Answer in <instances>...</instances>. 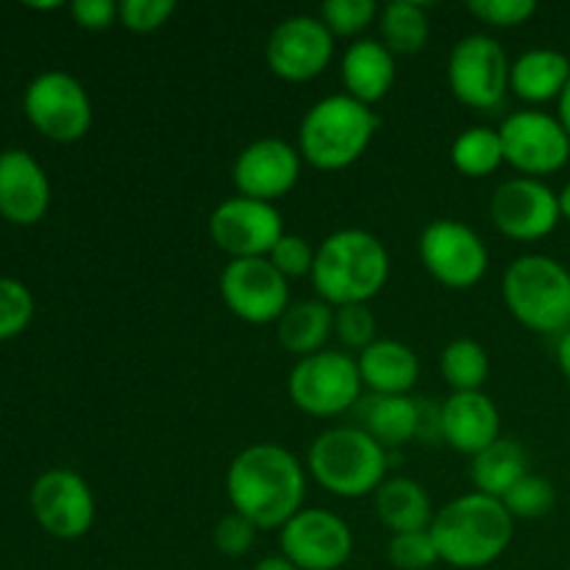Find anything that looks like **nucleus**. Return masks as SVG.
Wrapping results in <instances>:
<instances>
[{
    "label": "nucleus",
    "mask_w": 570,
    "mask_h": 570,
    "mask_svg": "<svg viewBox=\"0 0 570 570\" xmlns=\"http://www.w3.org/2000/svg\"><path fill=\"white\" fill-rule=\"evenodd\" d=\"M557 195H560V215L566 217V220H570V181L562 187V193Z\"/></svg>",
    "instance_id": "nucleus-44"
},
{
    "label": "nucleus",
    "mask_w": 570,
    "mask_h": 570,
    "mask_svg": "<svg viewBox=\"0 0 570 570\" xmlns=\"http://www.w3.org/2000/svg\"><path fill=\"white\" fill-rule=\"evenodd\" d=\"M529 473L527 451L518 440L499 438L493 445L473 456L471 479L476 493L490 495V499H504L512 484Z\"/></svg>",
    "instance_id": "nucleus-26"
},
{
    "label": "nucleus",
    "mask_w": 570,
    "mask_h": 570,
    "mask_svg": "<svg viewBox=\"0 0 570 570\" xmlns=\"http://www.w3.org/2000/svg\"><path fill=\"white\" fill-rule=\"evenodd\" d=\"M395 53L382 39H356L348 45L340 65L345 95L360 104L373 106L387 98L395 83Z\"/></svg>",
    "instance_id": "nucleus-21"
},
{
    "label": "nucleus",
    "mask_w": 570,
    "mask_h": 570,
    "mask_svg": "<svg viewBox=\"0 0 570 570\" xmlns=\"http://www.w3.org/2000/svg\"><path fill=\"white\" fill-rule=\"evenodd\" d=\"M417 254L434 282L449 289H471L490 267L488 245L460 220H432L417 239Z\"/></svg>",
    "instance_id": "nucleus-10"
},
{
    "label": "nucleus",
    "mask_w": 570,
    "mask_h": 570,
    "mask_svg": "<svg viewBox=\"0 0 570 570\" xmlns=\"http://www.w3.org/2000/svg\"><path fill=\"white\" fill-rule=\"evenodd\" d=\"M387 557L399 570H429L440 562L438 546H434V538L429 529L393 534L387 546Z\"/></svg>",
    "instance_id": "nucleus-34"
},
{
    "label": "nucleus",
    "mask_w": 570,
    "mask_h": 570,
    "mask_svg": "<svg viewBox=\"0 0 570 570\" xmlns=\"http://www.w3.org/2000/svg\"><path fill=\"white\" fill-rule=\"evenodd\" d=\"M276 334L282 348L301 360L317 354L334 334V306L321 298L289 304V309L278 317Z\"/></svg>",
    "instance_id": "nucleus-25"
},
{
    "label": "nucleus",
    "mask_w": 570,
    "mask_h": 570,
    "mask_svg": "<svg viewBox=\"0 0 570 570\" xmlns=\"http://www.w3.org/2000/svg\"><path fill=\"white\" fill-rule=\"evenodd\" d=\"M504 161L527 178L551 176L570 159V137L557 117L546 111H515L499 126Z\"/></svg>",
    "instance_id": "nucleus-13"
},
{
    "label": "nucleus",
    "mask_w": 570,
    "mask_h": 570,
    "mask_svg": "<svg viewBox=\"0 0 570 570\" xmlns=\"http://www.w3.org/2000/svg\"><path fill=\"white\" fill-rule=\"evenodd\" d=\"M72 20L87 31H106L115 20H120V3L111 0H76L70 6Z\"/></svg>",
    "instance_id": "nucleus-40"
},
{
    "label": "nucleus",
    "mask_w": 570,
    "mask_h": 570,
    "mask_svg": "<svg viewBox=\"0 0 570 570\" xmlns=\"http://www.w3.org/2000/svg\"><path fill=\"white\" fill-rule=\"evenodd\" d=\"M373 512L393 534L421 532V529L432 527L434 518L432 499H429L426 488L406 476L387 479L373 493Z\"/></svg>",
    "instance_id": "nucleus-24"
},
{
    "label": "nucleus",
    "mask_w": 570,
    "mask_h": 570,
    "mask_svg": "<svg viewBox=\"0 0 570 570\" xmlns=\"http://www.w3.org/2000/svg\"><path fill=\"white\" fill-rule=\"evenodd\" d=\"M334 56V33L321 17L293 14L278 22L265 45V61L282 81L304 83L326 72Z\"/></svg>",
    "instance_id": "nucleus-15"
},
{
    "label": "nucleus",
    "mask_w": 570,
    "mask_h": 570,
    "mask_svg": "<svg viewBox=\"0 0 570 570\" xmlns=\"http://www.w3.org/2000/svg\"><path fill=\"white\" fill-rule=\"evenodd\" d=\"M50 181L28 150L9 148L0 154V217L14 226H33L48 215Z\"/></svg>",
    "instance_id": "nucleus-19"
},
{
    "label": "nucleus",
    "mask_w": 570,
    "mask_h": 570,
    "mask_svg": "<svg viewBox=\"0 0 570 570\" xmlns=\"http://www.w3.org/2000/svg\"><path fill=\"white\" fill-rule=\"evenodd\" d=\"M501 504L507 507L512 518H521V521H538L546 518L557 504V490L540 473H527L523 479H518L510 488V493L501 499Z\"/></svg>",
    "instance_id": "nucleus-31"
},
{
    "label": "nucleus",
    "mask_w": 570,
    "mask_h": 570,
    "mask_svg": "<svg viewBox=\"0 0 570 570\" xmlns=\"http://www.w3.org/2000/svg\"><path fill=\"white\" fill-rule=\"evenodd\" d=\"M570 81V59L554 48H534L510 67V89L527 104L560 100Z\"/></svg>",
    "instance_id": "nucleus-23"
},
{
    "label": "nucleus",
    "mask_w": 570,
    "mask_h": 570,
    "mask_svg": "<svg viewBox=\"0 0 570 570\" xmlns=\"http://www.w3.org/2000/svg\"><path fill=\"white\" fill-rule=\"evenodd\" d=\"M440 373L454 393H479L490 376V354L471 337L451 340L440 354Z\"/></svg>",
    "instance_id": "nucleus-29"
},
{
    "label": "nucleus",
    "mask_w": 570,
    "mask_h": 570,
    "mask_svg": "<svg viewBox=\"0 0 570 570\" xmlns=\"http://www.w3.org/2000/svg\"><path fill=\"white\" fill-rule=\"evenodd\" d=\"M301 165H304V159H301L295 145L278 137H262L239 150L232 170L234 187L243 198L273 204V200L293 193L301 178Z\"/></svg>",
    "instance_id": "nucleus-18"
},
{
    "label": "nucleus",
    "mask_w": 570,
    "mask_h": 570,
    "mask_svg": "<svg viewBox=\"0 0 570 570\" xmlns=\"http://www.w3.org/2000/svg\"><path fill=\"white\" fill-rule=\"evenodd\" d=\"M560 195L540 178H510L490 200V220L504 237L538 243L560 223Z\"/></svg>",
    "instance_id": "nucleus-17"
},
{
    "label": "nucleus",
    "mask_w": 570,
    "mask_h": 570,
    "mask_svg": "<svg viewBox=\"0 0 570 570\" xmlns=\"http://www.w3.org/2000/svg\"><path fill=\"white\" fill-rule=\"evenodd\" d=\"M429 532L438 546L440 562L460 570H479L493 566L510 549L515 518L499 499L465 493L434 512Z\"/></svg>",
    "instance_id": "nucleus-2"
},
{
    "label": "nucleus",
    "mask_w": 570,
    "mask_h": 570,
    "mask_svg": "<svg viewBox=\"0 0 570 570\" xmlns=\"http://www.w3.org/2000/svg\"><path fill=\"white\" fill-rule=\"evenodd\" d=\"M510 67L499 39L471 33L460 39L449 56V87L462 106L493 111L504 104L510 89Z\"/></svg>",
    "instance_id": "nucleus-9"
},
{
    "label": "nucleus",
    "mask_w": 570,
    "mask_h": 570,
    "mask_svg": "<svg viewBox=\"0 0 570 570\" xmlns=\"http://www.w3.org/2000/svg\"><path fill=\"white\" fill-rule=\"evenodd\" d=\"M256 532H259V527H256V523H250L248 518L232 512V515H226L217 521L215 532H212V543H215V549L220 551L223 557H232V560H237V557H245L250 549H254Z\"/></svg>",
    "instance_id": "nucleus-38"
},
{
    "label": "nucleus",
    "mask_w": 570,
    "mask_h": 570,
    "mask_svg": "<svg viewBox=\"0 0 570 570\" xmlns=\"http://www.w3.org/2000/svg\"><path fill=\"white\" fill-rule=\"evenodd\" d=\"M379 11L382 9L373 0H326L321 6V20L334 37H360Z\"/></svg>",
    "instance_id": "nucleus-33"
},
{
    "label": "nucleus",
    "mask_w": 570,
    "mask_h": 570,
    "mask_svg": "<svg viewBox=\"0 0 570 570\" xmlns=\"http://www.w3.org/2000/svg\"><path fill=\"white\" fill-rule=\"evenodd\" d=\"M379 131L371 106L351 95H328L304 115L298 128V154L317 170H345L354 165Z\"/></svg>",
    "instance_id": "nucleus-4"
},
{
    "label": "nucleus",
    "mask_w": 570,
    "mask_h": 570,
    "mask_svg": "<svg viewBox=\"0 0 570 570\" xmlns=\"http://www.w3.org/2000/svg\"><path fill=\"white\" fill-rule=\"evenodd\" d=\"M315 254L317 248H312L309 239H304L301 234H284L276 243V248L271 250L267 259L273 262L278 273L284 278H301L312 276V267H315Z\"/></svg>",
    "instance_id": "nucleus-36"
},
{
    "label": "nucleus",
    "mask_w": 570,
    "mask_h": 570,
    "mask_svg": "<svg viewBox=\"0 0 570 570\" xmlns=\"http://www.w3.org/2000/svg\"><path fill=\"white\" fill-rule=\"evenodd\" d=\"M360 365L343 351H317L295 362L287 390L293 404L312 417H337L356 406L362 395Z\"/></svg>",
    "instance_id": "nucleus-7"
},
{
    "label": "nucleus",
    "mask_w": 570,
    "mask_h": 570,
    "mask_svg": "<svg viewBox=\"0 0 570 570\" xmlns=\"http://www.w3.org/2000/svg\"><path fill=\"white\" fill-rule=\"evenodd\" d=\"M220 295L228 312L250 326L278 323L289 309V282L267 256L228 259L220 273Z\"/></svg>",
    "instance_id": "nucleus-11"
},
{
    "label": "nucleus",
    "mask_w": 570,
    "mask_h": 570,
    "mask_svg": "<svg viewBox=\"0 0 570 570\" xmlns=\"http://www.w3.org/2000/svg\"><path fill=\"white\" fill-rule=\"evenodd\" d=\"M31 512L56 540H78L95 523V495L70 468H50L33 482Z\"/></svg>",
    "instance_id": "nucleus-16"
},
{
    "label": "nucleus",
    "mask_w": 570,
    "mask_h": 570,
    "mask_svg": "<svg viewBox=\"0 0 570 570\" xmlns=\"http://www.w3.org/2000/svg\"><path fill=\"white\" fill-rule=\"evenodd\" d=\"M501 295L521 326L560 337L570 328V273L546 254L518 256L501 278Z\"/></svg>",
    "instance_id": "nucleus-6"
},
{
    "label": "nucleus",
    "mask_w": 570,
    "mask_h": 570,
    "mask_svg": "<svg viewBox=\"0 0 570 570\" xmlns=\"http://www.w3.org/2000/svg\"><path fill=\"white\" fill-rule=\"evenodd\" d=\"M254 570H301V568H295L284 554H273V557H265V560L256 562Z\"/></svg>",
    "instance_id": "nucleus-42"
},
{
    "label": "nucleus",
    "mask_w": 570,
    "mask_h": 570,
    "mask_svg": "<svg viewBox=\"0 0 570 570\" xmlns=\"http://www.w3.org/2000/svg\"><path fill=\"white\" fill-rule=\"evenodd\" d=\"M282 212L265 200L234 198L223 200L209 215V237L223 254L232 259H259L271 256L278 239L284 237Z\"/></svg>",
    "instance_id": "nucleus-14"
},
{
    "label": "nucleus",
    "mask_w": 570,
    "mask_h": 570,
    "mask_svg": "<svg viewBox=\"0 0 570 570\" xmlns=\"http://www.w3.org/2000/svg\"><path fill=\"white\" fill-rule=\"evenodd\" d=\"M234 512L259 529H282L304 510L306 468L278 443H254L239 451L226 473Z\"/></svg>",
    "instance_id": "nucleus-1"
},
{
    "label": "nucleus",
    "mask_w": 570,
    "mask_h": 570,
    "mask_svg": "<svg viewBox=\"0 0 570 570\" xmlns=\"http://www.w3.org/2000/svg\"><path fill=\"white\" fill-rule=\"evenodd\" d=\"M468 11L493 28H515L538 14V3L534 0H471Z\"/></svg>",
    "instance_id": "nucleus-37"
},
{
    "label": "nucleus",
    "mask_w": 570,
    "mask_h": 570,
    "mask_svg": "<svg viewBox=\"0 0 570 570\" xmlns=\"http://www.w3.org/2000/svg\"><path fill=\"white\" fill-rule=\"evenodd\" d=\"M28 6H31V9H59V3H28Z\"/></svg>",
    "instance_id": "nucleus-45"
},
{
    "label": "nucleus",
    "mask_w": 570,
    "mask_h": 570,
    "mask_svg": "<svg viewBox=\"0 0 570 570\" xmlns=\"http://www.w3.org/2000/svg\"><path fill=\"white\" fill-rule=\"evenodd\" d=\"M440 438L456 454H468L473 460L501 438L499 406L482 390L479 393H451L440 404Z\"/></svg>",
    "instance_id": "nucleus-20"
},
{
    "label": "nucleus",
    "mask_w": 570,
    "mask_h": 570,
    "mask_svg": "<svg viewBox=\"0 0 570 570\" xmlns=\"http://www.w3.org/2000/svg\"><path fill=\"white\" fill-rule=\"evenodd\" d=\"M282 554L301 570H340L354 554V532L334 512L304 507L278 529Z\"/></svg>",
    "instance_id": "nucleus-12"
},
{
    "label": "nucleus",
    "mask_w": 570,
    "mask_h": 570,
    "mask_svg": "<svg viewBox=\"0 0 570 570\" xmlns=\"http://www.w3.org/2000/svg\"><path fill=\"white\" fill-rule=\"evenodd\" d=\"M334 334H337L340 343L348 345V348H356L362 354L367 345H373L379 340L376 315H373L367 304L340 306V309H334Z\"/></svg>",
    "instance_id": "nucleus-35"
},
{
    "label": "nucleus",
    "mask_w": 570,
    "mask_h": 570,
    "mask_svg": "<svg viewBox=\"0 0 570 570\" xmlns=\"http://www.w3.org/2000/svg\"><path fill=\"white\" fill-rule=\"evenodd\" d=\"M451 161L468 178L493 176L504 165V145H501L499 128H465L451 145Z\"/></svg>",
    "instance_id": "nucleus-30"
},
{
    "label": "nucleus",
    "mask_w": 570,
    "mask_h": 570,
    "mask_svg": "<svg viewBox=\"0 0 570 570\" xmlns=\"http://www.w3.org/2000/svg\"><path fill=\"white\" fill-rule=\"evenodd\" d=\"M390 278V254L376 234L365 228H340L328 234L315 254L312 287L317 298L340 309L348 304H367L384 289Z\"/></svg>",
    "instance_id": "nucleus-3"
},
{
    "label": "nucleus",
    "mask_w": 570,
    "mask_h": 570,
    "mask_svg": "<svg viewBox=\"0 0 570 570\" xmlns=\"http://www.w3.org/2000/svg\"><path fill=\"white\" fill-rule=\"evenodd\" d=\"M306 465L312 479L340 499L373 495L387 482V449L362 426H334L317 434Z\"/></svg>",
    "instance_id": "nucleus-5"
},
{
    "label": "nucleus",
    "mask_w": 570,
    "mask_h": 570,
    "mask_svg": "<svg viewBox=\"0 0 570 570\" xmlns=\"http://www.w3.org/2000/svg\"><path fill=\"white\" fill-rule=\"evenodd\" d=\"M557 104H560V115H557V120L562 122V128H566L568 137H570V81H568L566 92L560 95V100H557Z\"/></svg>",
    "instance_id": "nucleus-43"
},
{
    "label": "nucleus",
    "mask_w": 570,
    "mask_h": 570,
    "mask_svg": "<svg viewBox=\"0 0 570 570\" xmlns=\"http://www.w3.org/2000/svg\"><path fill=\"white\" fill-rule=\"evenodd\" d=\"M362 423L384 449H399L421 434V404L410 395H373Z\"/></svg>",
    "instance_id": "nucleus-27"
},
{
    "label": "nucleus",
    "mask_w": 570,
    "mask_h": 570,
    "mask_svg": "<svg viewBox=\"0 0 570 570\" xmlns=\"http://www.w3.org/2000/svg\"><path fill=\"white\" fill-rule=\"evenodd\" d=\"M28 122L53 142H78L92 128V100L76 76L48 70L28 83L22 95Z\"/></svg>",
    "instance_id": "nucleus-8"
},
{
    "label": "nucleus",
    "mask_w": 570,
    "mask_h": 570,
    "mask_svg": "<svg viewBox=\"0 0 570 570\" xmlns=\"http://www.w3.org/2000/svg\"><path fill=\"white\" fill-rule=\"evenodd\" d=\"M173 14H176L173 0H122L120 3V22L134 33L159 31Z\"/></svg>",
    "instance_id": "nucleus-39"
},
{
    "label": "nucleus",
    "mask_w": 570,
    "mask_h": 570,
    "mask_svg": "<svg viewBox=\"0 0 570 570\" xmlns=\"http://www.w3.org/2000/svg\"><path fill=\"white\" fill-rule=\"evenodd\" d=\"M356 365H360L362 384L376 395H410L421 376L417 354L399 340L379 337L356 356Z\"/></svg>",
    "instance_id": "nucleus-22"
},
{
    "label": "nucleus",
    "mask_w": 570,
    "mask_h": 570,
    "mask_svg": "<svg viewBox=\"0 0 570 570\" xmlns=\"http://www.w3.org/2000/svg\"><path fill=\"white\" fill-rule=\"evenodd\" d=\"M33 321V295L22 282L0 276V343L14 340Z\"/></svg>",
    "instance_id": "nucleus-32"
},
{
    "label": "nucleus",
    "mask_w": 570,
    "mask_h": 570,
    "mask_svg": "<svg viewBox=\"0 0 570 570\" xmlns=\"http://www.w3.org/2000/svg\"><path fill=\"white\" fill-rule=\"evenodd\" d=\"M557 365H560L562 376L570 382V328L557 337Z\"/></svg>",
    "instance_id": "nucleus-41"
},
{
    "label": "nucleus",
    "mask_w": 570,
    "mask_h": 570,
    "mask_svg": "<svg viewBox=\"0 0 570 570\" xmlns=\"http://www.w3.org/2000/svg\"><path fill=\"white\" fill-rule=\"evenodd\" d=\"M379 31H382V42L395 56L421 53L429 42L426 6L415 0H393L379 11Z\"/></svg>",
    "instance_id": "nucleus-28"
}]
</instances>
